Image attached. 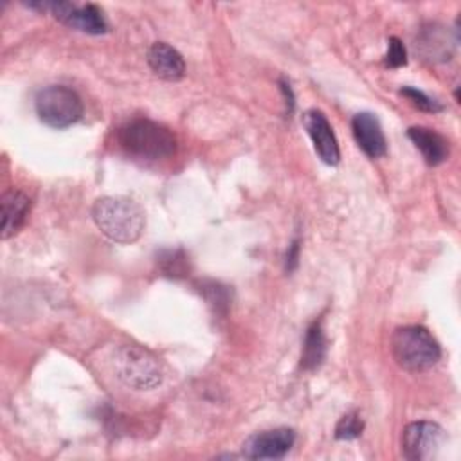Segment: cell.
Returning a JSON list of instances; mask_svg holds the SVG:
<instances>
[{"label": "cell", "mask_w": 461, "mask_h": 461, "mask_svg": "<svg viewBox=\"0 0 461 461\" xmlns=\"http://www.w3.org/2000/svg\"><path fill=\"white\" fill-rule=\"evenodd\" d=\"M97 229L115 243H133L144 230V211L128 196H103L92 207Z\"/></svg>", "instance_id": "6da1fadb"}, {"label": "cell", "mask_w": 461, "mask_h": 461, "mask_svg": "<svg viewBox=\"0 0 461 461\" xmlns=\"http://www.w3.org/2000/svg\"><path fill=\"white\" fill-rule=\"evenodd\" d=\"M391 351L396 364L411 373L427 371L441 357V348L423 326L396 328L391 339Z\"/></svg>", "instance_id": "7a4b0ae2"}, {"label": "cell", "mask_w": 461, "mask_h": 461, "mask_svg": "<svg viewBox=\"0 0 461 461\" xmlns=\"http://www.w3.org/2000/svg\"><path fill=\"white\" fill-rule=\"evenodd\" d=\"M113 369L117 378L135 391L155 389L164 378L160 358L139 344L121 346L113 357Z\"/></svg>", "instance_id": "3957f363"}, {"label": "cell", "mask_w": 461, "mask_h": 461, "mask_svg": "<svg viewBox=\"0 0 461 461\" xmlns=\"http://www.w3.org/2000/svg\"><path fill=\"white\" fill-rule=\"evenodd\" d=\"M121 146L140 158H166L176 149V137L166 126L149 119H133L119 130Z\"/></svg>", "instance_id": "277c9868"}, {"label": "cell", "mask_w": 461, "mask_h": 461, "mask_svg": "<svg viewBox=\"0 0 461 461\" xmlns=\"http://www.w3.org/2000/svg\"><path fill=\"white\" fill-rule=\"evenodd\" d=\"M34 108L47 126L50 128H68L76 124L83 115L81 97L68 86L50 85L36 94Z\"/></svg>", "instance_id": "5b68a950"}, {"label": "cell", "mask_w": 461, "mask_h": 461, "mask_svg": "<svg viewBox=\"0 0 461 461\" xmlns=\"http://www.w3.org/2000/svg\"><path fill=\"white\" fill-rule=\"evenodd\" d=\"M27 7L38 9L41 13L50 11V14L65 23L70 29L86 32V34H103L108 29V23L103 16V11L95 4H76V2H29Z\"/></svg>", "instance_id": "8992f818"}, {"label": "cell", "mask_w": 461, "mask_h": 461, "mask_svg": "<svg viewBox=\"0 0 461 461\" xmlns=\"http://www.w3.org/2000/svg\"><path fill=\"white\" fill-rule=\"evenodd\" d=\"M445 439V430L438 423L412 421L402 432V454L411 461L432 459Z\"/></svg>", "instance_id": "52a82bcc"}, {"label": "cell", "mask_w": 461, "mask_h": 461, "mask_svg": "<svg viewBox=\"0 0 461 461\" xmlns=\"http://www.w3.org/2000/svg\"><path fill=\"white\" fill-rule=\"evenodd\" d=\"M295 443V432L286 427L252 434L243 443V456L249 459H283Z\"/></svg>", "instance_id": "ba28073f"}, {"label": "cell", "mask_w": 461, "mask_h": 461, "mask_svg": "<svg viewBox=\"0 0 461 461\" xmlns=\"http://www.w3.org/2000/svg\"><path fill=\"white\" fill-rule=\"evenodd\" d=\"M303 126L310 135L319 158L328 166L339 164L340 160L339 144L326 115L321 110H306L303 113Z\"/></svg>", "instance_id": "9c48e42d"}, {"label": "cell", "mask_w": 461, "mask_h": 461, "mask_svg": "<svg viewBox=\"0 0 461 461\" xmlns=\"http://www.w3.org/2000/svg\"><path fill=\"white\" fill-rule=\"evenodd\" d=\"M351 130L353 137L358 144V148L369 157V158H380L387 153V140L384 135V130L380 126V121L371 112H360L351 119Z\"/></svg>", "instance_id": "30bf717a"}, {"label": "cell", "mask_w": 461, "mask_h": 461, "mask_svg": "<svg viewBox=\"0 0 461 461\" xmlns=\"http://www.w3.org/2000/svg\"><path fill=\"white\" fill-rule=\"evenodd\" d=\"M454 43L456 40L443 25L429 23L421 27L416 38V52L432 63L448 61L454 54Z\"/></svg>", "instance_id": "8fae6325"}, {"label": "cell", "mask_w": 461, "mask_h": 461, "mask_svg": "<svg viewBox=\"0 0 461 461\" xmlns=\"http://www.w3.org/2000/svg\"><path fill=\"white\" fill-rule=\"evenodd\" d=\"M148 65L151 70L167 81H178L184 77L185 63L182 54L164 41H155L148 50Z\"/></svg>", "instance_id": "7c38bea8"}, {"label": "cell", "mask_w": 461, "mask_h": 461, "mask_svg": "<svg viewBox=\"0 0 461 461\" xmlns=\"http://www.w3.org/2000/svg\"><path fill=\"white\" fill-rule=\"evenodd\" d=\"M2 240L14 236L25 223L31 200L25 193L11 189L2 194Z\"/></svg>", "instance_id": "4fadbf2b"}, {"label": "cell", "mask_w": 461, "mask_h": 461, "mask_svg": "<svg viewBox=\"0 0 461 461\" xmlns=\"http://www.w3.org/2000/svg\"><path fill=\"white\" fill-rule=\"evenodd\" d=\"M407 137L420 149L421 157L429 166H438L448 157V140L438 131L425 126H411Z\"/></svg>", "instance_id": "5bb4252c"}, {"label": "cell", "mask_w": 461, "mask_h": 461, "mask_svg": "<svg viewBox=\"0 0 461 461\" xmlns=\"http://www.w3.org/2000/svg\"><path fill=\"white\" fill-rule=\"evenodd\" d=\"M326 349H328V340L322 330L321 321H315L308 326L306 335H304V344H303V353H301V367L306 371H313L321 367V364L326 358Z\"/></svg>", "instance_id": "9a60e30c"}, {"label": "cell", "mask_w": 461, "mask_h": 461, "mask_svg": "<svg viewBox=\"0 0 461 461\" xmlns=\"http://www.w3.org/2000/svg\"><path fill=\"white\" fill-rule=\"evenodd\" d=\"M157 267L166 277L180 279L185 277L191 270L189 258L184 249H164L157 254Z\"/></svg>", "instance_id": "2e32d148"}, {"label": "cell", "mask_w": 461, "mask_h": 461, "mask_svg": "<svg viewBox=\"0 0 461 461\" xmlns=\"http://www.w3.org/2000/svg\"><path fill=\"white\" fill-rule=\"evenodd\" d=\"M364 430V421L360 418L358 412H348L344 414L337 427H335V438L337 439H342V441H349V439H355L362 434Z\"/></svg>", "instance_id": "e0dca14e"}, {"label": "cell", "mask_w": 461, "mask_h": 461, "mask_svg": "<svg viewBox=\"0 0 461 461\" xmlns=\"http://www.w3.org/2000/svg\"><path fill=\"white\" fill-rule=\"evenodd\" d=\"M400 94H402V95H405V97L411 101V104H412V106H416L418 110L432 112V113H436V112H441V110H443V104H441L439 101H436L434 97L427 95L425 92H421V90H418V88L403 86V88L400 90Z\"/></svg>", "instance_id": "ac0fdd59"}, {"label": "cell", "mask_w": 461, "mask_h": 461, "mask_svg": "<svg viewBox=\"0 0 461 461\" xmlns=\"http://www.w3.org/2000/svg\"><path fill=\"white\" fill-rule=\"evenodd\" d=\"M384 63H385V67H391V68H396V67H402L407 63L405 47H403L402 40H398L396 36H391L387 41V52H385Z\"/></svg>", "instance_id": "d6986e66"}, {"label": "cell", "mask_w": 461, "mask_h": 461, "mask_svg": "<svg viewBox=\"0 0 461 461\" xmlns=\"http://www.w3.org/2000/svg\"><path fill=\"white\" fill-rule=\"evenodd\" d=\"M297 263H299V240L295 238V240L290 243L288 250H286V256H285V270H286V272H294L295 267H297Z\"/></svg>", "instance_id": "ffe728a7"}]
</instances>
